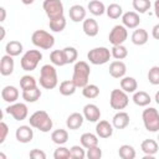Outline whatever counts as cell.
Segmentation results:
<instances>
[{
	"label": "cell",
	"instance_id": "cell-53",
	"mask_svg": "<svg viewBox=\"0 0 159 159\" xmlns=\"http://www.w3.org/2000/svg\"><path fill=\"white\" fill-rule=\"evenodd\" d=\"M155 102H157V103L159 104V91H158V92L155 93Z\"/></svg>",
	"mask_w": 159,
	"mask_h": 159
},
{
	"label": "cell",
	"instance_id": "cell-26",
	"mask_svg": "<svg viewBox=\"0 0 159 159\" xmlns=\"http://www.w3.org/2000/svg\"><path fill=\"white\" fill-rule=\"evenodd\" d=\"M133 102L139 107H147L152 102V98L147 92L138 91V92H134L133 94Z\"/></svg>",
	"mask_w": 159,
	"mask_h": 159
},
{
	"label": "cell",
	"instance_id": "cell-45",
	"mask_svg": "<svg viewBox=\"0 0 159 159\" xmlns=\"http://www.w3.org/2000/svg\"><path fill=\"white\" fill-rule=\"evenodd\" d=\"M86 157L88 159H101L102 157V150L98 145H94V147H91L87 149V153H86Z\"/></svg>",
	"mask_w": 159,
	"mask_h": 159
},
{
	"label": "cell",
	"instance_id": "cell-21",
	"mask_svg": "<svg viewBox=\"0 0 159 159\" xmlns=\"http://www.w3.org/2000/svg\"><path fill=\"white\" fill-rule=\"evenodd\" d=\"M70 19L73 22H80L86 19V9L82 5H72L68 10Z\"/></svg>",
	"mask_w": 159,
	"mask_h": 159
},
{
	"label": "cell",
	"instance_id": "cell-49",
	"mask_svg": "<svg viewBox=\"0 0 159 159\" xmlns=\"http://www.w3.org/2000/svg\"><path fill=\"white\" fill-rule=\"evenodd\" d=\"M154 14L159 19V0H155V2H154Z\"/></svg>",
	"mask_w": 159,
	"mask_h": 159
},
{
	"label": "cell",
	"instance_id": "cell-20",
	"mask_svg": "<svg viewBox=\"0 0 159 159\" xmlns=\"http://www.w3.org/2000/svg\"><path fill=\"white\" fill-rule=\"evenodd\" d=\"M129 114L125 113V112H122L119 111L118 113H116L113 116V119H112V124L116 129H124L128 124H129Z\"/></svg>",
	"mask_w": 159,
	"mask_h": 159
},
{
	"label": "cell",
	"instance_id": "cell-6",
	"mask_svg": "<svg viewBox=\"0 0 159 159\" xmlns=\"http://www.w3.org/2000/svg\"><path fill=\"white\" fill-rule=\"evenodd\" d=\"M41 60H42V53L39 50H29L21 57L20 65H21V68L24 71L30 72V71H34L37 67V65Z\"/></svg>",
	"mask_w": 159,
	"mask_h": 159
},
{
	"label": "cell",
	"instance_id": "cell-12",
	"mask_svg": "<svg viewBox=\"0 0 159 159\" xmlns=\"http://www.w3.org/2000/svg\"><path fill=\"white\" fill-rule=\"evenodd\" d=\"M15 137L20 143H30L34 138V130L31 125H20L15 132Z\"/></svg>",
	"mask_w": 159,
	"mask_h": 159
},
{
	"label": "cell",
	"instance_id": "cell-22",
	"mask_svg": "<svg viewBox=\"0 0 159 159\" xmlns=\"http://www.w3.org/2000/svg\"><path fill=\"white\" fill-rule=\"evenodd\" d=\"M83 120H84L83 114L75 112V113H72V114L68 116V118H67V120H66V125H67L68 129L76 130V129H78L80 127H82Z\"/></svg>",
	"mask_w": 159,
	"mask_h": 159
},
{
	"label": "cell",
	"instance_id": "cell-10",
	"mask_svg": "<svg viewBox=\"0 0 159 159\" xmlns=\"http://www.w3.org/2000/svg\"><path fill=\"white\" fill-rule=\"evenodd\" d=\"M127 37H128L127 27L124 25H116L111 30L109 36H108V40L114 46V45H123V42L127 40Z\"/></svg>",
	"mask_w": 159,
	"mask_h": 159
},
{
	"label": "cell",
	"instance_id": "cell-24",
	"mask_svg": "<svg viewBox=\"0 0 159 159\" xmlns=\"http://www.w3.org/2000/svg\"><path fill=\"white\" fill-rule=\"evenodd\" d=\"M80 142H81V145L86 149L91 148V147H94V145H98V135L93 134V133H83L80 138Z\"/></svg>",
	"mask_w": 159,
	"mask_h": 159
},
{
	"label": "cell",
	"instance_id": "cell-7",
	"mask_svg": "<svg viewBox=\"0 0 159 159\" xmlns=\"http://www.w3.org/2000/svg\"><path fill=\"white\" fill-rule=\"evenodd\" d=\"M112 53L107 47H94L88 51L87 58L92 65H104L109 61Z\"/></svg>",
	"mask_w": 159,
	"mask_h": 159
},
{
	"label": "cell",
	"instance_id": "cell-33",
	"mask_svg": "<svg viewBox=\"0 0 159 159\" xmlns=\"http://www.w3.org/2000/svg\"><path fill=\"white\" fill-rule=\"evenodd\" d=\"M48 26L53 32H61L66 27V17L60 16V17H56V19H51L50 22H48Z\"/></svg>",
	"mask_w": 159,
	"mask_h": 159
},
{
	"label": "cell",
	"instance_id": "cell-39",
	"mask_svg": "<svg viewBox=\"0 0 159 159\" xmlns=\"http://www.w3.org/2000/svg\"><path fill=\"white\" fill-rule=\"evenodd\" d=\"M62 51H63V56H65L66 65H67V63H73V62L77 60V57H78L77 50H76L75 47H72V46H67V47H65Z\"/></svg>",
	"mask_w": 159,
	"mask_h": 159
},
{
	"label": "cell",
	"instance_id": "cell-13",
	"mask_svg": "<svg viewBox=\"0 0 159 159\" xmlns=\"http://www.w3.org/2000/svg\"><path fill=\"white\" fill-rule=\"evenodd\" d=\"M83 117L88 122H97L101 118V111L96 104L88 103L83 107Z\"/></svg>",
	"mask_w": 159,
	"mask_h": 159
},
{
	"label": "cell",
	"instance_id": "cell-23",
	"mask_svg": "<svg viewBox=\"0 0 159 159\" xmlns=\"http://www.w3.org/2000/svg\"><path fill=\"white\" fill-rule=\"evenodd\" d=\"M148 32L144 29H137L134 30V32L132 34V42L137 46H142L145 45L148 42Z\"/></svg>",
	"mask_w": 159,
	"mask_h": 159
},
{
	"label": "cell",
	"instance_id": "cell-48",
	"mask_svg": "<svg viewBox=\"0 0 159 159\" xmlns=\"http://www.w3.org/2000/svg\"><path fill=\"white\" fill-rule=\"evenodd\" d=\"M152 36L155 40H159V24H157V25L153 26V29H152Z\"/></svg>",
	"mask_w": 159,
	"mask_h": 159
},
{
	"label": "cell",
	"instance_id": "cell-17",
	"mask_svg": "<svg viewBox=\"0 0 159 159\" xmlns=\"http://www.w3.org/2000/svg\"><path fill=\"white\" fill-rule=\"evenodd\" d=\"M82 29H83V32L89 36V37H94L97 36L98 31H99V26H98V22L92 19V17H88V19H84L83 20V25H82Z\"/></svg>",
	"mask_w": 159,
	"mask_h": 159
},
{
	"label": "cell",
	"instance_id": "cell-11",
	"mask_svg": "<svg viewBox=\"0 0 159 159\" xmlns=\"http://www.w3.org/2000/svg\"><path fill=\"white\" fill-rule=\"evenodd\" d=\"M6 113L12 116L15 120H24L29 114V109L25 103H11L6 108Z\"/></svg>",
	"mask_w": 159,
	"mask_h": 159
},
{
	"label": "cell",
	"instance_id": "cell-14",
	"mask_svg": "<svg viewBox=\"0 0 159 159\" xmlns=\"http://www.w3.org/2000/svg\"><path fill=\"white\" fill-rule=\"evenodd\" d=\"M122 22L127 29H135L140 24V17L135 11H128L122 15Z\"/></svg>",
	"mask_w": 159,
	"mask_h": 159
},
{
	"label": "cell",
	"instance_id": "cell-51",
	"mask_svg": "<svg viewBox=\"0 0 159 159\" xmlns=\"http://www.w3.org/2000/svg\"><path fill=\"white\" fill-rule=\"evenodd\" d=\"M21 1H22L24 5H30V4H32L35 0H21Z\"/></svg>",
	"mask_w": 159,
	"mask_h": 159
},
{
	"label": "cell",
	"instance_id": "cell-4",
	"mask_svg": "<svg viewBox=\"0 0 159 159\" xmlns=\"http://www.w3.org/2000/svg\"><path fill=\"white\" fill-rule=\"evenodd\" d=\"M31 41L36 47L43 50H50L55 45V37L45 30H36L31 36Z\"/></svg>",
	"mask_w": 159,
	"mask_h": 159
},
{
	"label": "cell",
	"instance_id": "cell-47",
	"mask_svg": "<svg viewBox=\"0 0 159 159\" xmlns=\"http://www.w3.org/2000/svg\"><path fill=\"white\" fill-rule=\"evenodd\" d=\"M30 158L31 159H46V154H45V152H42L40 149H32L30 152Z\"/></svg>",
	"mask_w": 159,
	"mask_h": 159
},
{
	"label": "cell",
	"instance_id": "cell-25",
	"mask_svg": "<svg viewBox=\"0 0 159 159\" xmlns=\"http://www.w3.org/2000/svg\"><path fill=\"white\" fill-rule=\"evenodd\" d=\"M120 88L127 93H134L138 88V83L134 77H123L120 80Z\"/></svg>",
	"mask_w": 159,
	"mask_h": 159
},
{
	"label": "cell",
	"instance_id": "cell-28",
	"mask_svg": "<svg viewBox=\"0 0 159 159\" xmlns=\"http://www.w3.org/2000/svg\"><path fill=\"white\" fill-rule=\"evenodd\" d=\"M76 89L77 86L73 82V80H66L60 83V93L62 96H72L76 92Z\"/></svg>",
	"mask_w": 159,
	"mask_h": 159
},
{
	"label": "cell",
	"instance_id": "cell-43",
	"mask_svg": "<svg viewBox=\"0 0 159 159\" xmlns=\"http://www.w3.org/2000/svg\"><path fill=\"white\" fill-rule=\"evenodd\" d=\"M70 152H71V158L72 159H83L86 157V152L82 147L80 145H73L70 148Z\"/></svg>",
	"mask_w": 159,
	"mask_h": 159
},
{
	"label": "cell",
	"instance_id": "cell-34",
	"mask_svg": "<svg viewBox=\"0 0 159 159\" xmlns=\"http://www.w3.org/2000/svg\"><path fill=\"white\" fill-rule=\"evenodd\" d=\"M118 154L122 159H134L135 158V149L129 144H123L119 147Z\"/></svg>",
	"mask_w": 159,
	"mask_h": 159
},
{
	"label": "cell",
	"instance_id": "cell-40",
	"mask_svg": "<svg viewBox=\"0 0 159 159\" xmlns=\"http://www.w3.org/2000/svg\"><path fill=\"white\" fill-rule=\"evenodd\" d=\"M133 7L137 12L144 14L150 9V0H133Z\"/></svg>",
	"mask_w": 159,
	"mask_h": 159
},
{
	"label": "cell",
	"instance_id": "cell-46",
	"mask_svg": "<svg viewBox=\"0 0 159 159\" xmlns=\"http://www.w3.org/2000/svg\"><path fill=\"white\" fill-rule=\"evenodd\" d=\"M9 133V127L5 122H1L0 123V144H2L6 139V135Z\"/></svg>",
	"mask_w": 159,
	"mask_h": 159
},
{
	"label": "cell",
	"instance_id": "cell-37",
	"mask_svg": "<svg viewBox=\"0 0 159 159\" xmlns=\"http://www.w3.org/2000/svg\"><path fill=\"white\" fill-rule=\"evenodd\" d=\"M82 94H83V97H86L88 99L97 98L99 96V88L96 84H87L82 88Z\"/></svg>",
	"mask_w": 159,
	"mask_h": 159
},
{
	"label": "cell",
	"instance_id": "cell-38",
	"mask_svg": "<svg viewBox=\"0 0 159 159\" xmlns=\"http://www.w3.org/2000/svg\"><path fill=\"white\" fill-rule=\"evenodd\" d=\"M111 53L116 60H123L128 56V50L123 45H114L111 50Z\"/></svg>",
	"mask_w": 159,
	"mask_h": 159
},
{
	"label": "cell",
	"instance_id": "cell-36",
	"mask_svg": "<svg viewBox=\"0 0 159 159\" xmlns=\"http://www.w3.org/2000/svg\"><path fill=\"white\" fill-rule=\"evenodd\" d=\"M50 61L52 65L55 66H65L66 61H65V56H63V51L62 50H53L50 53Z\"/></svg>",
	"mask_w": 159,
	"mask_h": 159
},
{
	"label": "cell",
	"instance_id": "cell-5",
	"mask_svg": "<svg viewBox=\"0 0 159 159\" xmlns=\"http://www.w3.org/2000/svg\"><path fill=\"white\" fill-rule=\"evenodd\" d=\"M142 118L144 127L148 132H159V112L155 108L149 107L144 109L142 113Z\"/></svg>",
	"mask_w": 159,
	"mask_h": 159
},
{
	"label": "cell",
	"instance_id": "cell-55",
	"mask_svg": "<svg viewBox=\"0 0 159 159\" xmlns=\"http://www.w3.org/2000/svg\"><path fill=\"white\" fill-rule=\"evenodd\" d=\"M158 140H159V135H158Z\"/></svg>",
	"mask_w": 159,
	"mask_h": 159
},
{
	"label": "cell",
	"instance_id": "cell-19",
	"mask_svg": "<svg viewBox=\"0 0 159 159\" xmlns=\"http://www.w3.org/2000/svg\"><path fill=\"white\" fill-rule=\"evenodd\" d=\"M1 98L7 103H15L19 98V89L15 86H5L1 89Z\"/></svg>",
	"mask_w": 159,
	"mask_h": 159
},
{
	"label": "cell",
	"instance_id": "cell-3",
	"mask_svg": "<svg viewBox=\"0 0 159 159\" xmlns=\"http://www.w3.org/2000/svg\"><path fill=\"white\" fill-rule=\"evenodd\" d=\"M29 122L32 128H36L42 133H47L52 128V119L45 111H36L35 113H32Z\"/></svg>",
	"mask_w": 159,
	"mask_h": 159
},
{
	"label": "cell",
	"instance_id": "cell-35",
	"mask_svg": "<svg viewBox=\"0 0 159 159\" xmlns=\"http://www.w3.org/2000/svg\"><path fill=\"white\" fill-rule=\"evenodd\" d=\"M106 12H107L109 19L116 20V19H119L123 15V9H122V6L119 4H111V5L107 6Z\"/></svg>",
	"mask_w": 159,
	"mask_h": 159
},
{
	"label": "cell",
	"instance_id": "cell-44",
	"mask_svg": "<svg viewBox=\"0 0 159 159\" xmlns=\"http://www.w3.org/2000/svg\"><path fill=\"white\" fill-rule=\"evenodd\" d=\"M53 158L55 159H68V158H71V152L68 148L58 147L53 153Z\"/></svg>",
	"mask_w": 159,
	"mask_h": 159
},
{
	"label": "cell",
	"instance_id": "cell-27",
	"mask_svg": "<svg viewBox=\"0 0 159 159\" xmlns=\"http://www.w3.org/2000/svg\"><path fill=\"white\" fill-rule=\"evenodd\" d=\"M22 43L20 41H16V40H12V41H9L5 46V51L7 55L15 57V56H19L21 52H22Z\"/></svg>",
	"mask_w": 159,
	"mask_h": 159
},
{
	"label": "cell",
	"instance_id": "cell-54",
	"mask_svg": "<svg viewBox=\"0 0 159 159\" xmlns=\"http://www.w3.org/2000/svg\"><path fill=\"white\" fill-rule=\"evenodd\" d=\"M0 158H1V159H5L6 157H5V154H2V153H0Z\"/></svg>",
	"mask_w": 159,
	"mask_h": 159
},
{
	"label": "cell",
	"instance_id": "cell-2",
	"mask_svg": "<svg viewBox=\"0 0 159 159\" xmlns=\"http://www.w3.org/2000/svg\"><path fill=\"white\" fill-rule=\"evenodd\" d=\"M57 72L55 65H43L40 70V84L46 89H52L57 86Z\"/></svg>",
	"mask_w": 159,
	"mask_h": 159
},
{
	"label": "cell",
	"instance_id": "cell-16",
	"mask_svg": "<svg viewBox=\"0 0 159 159\" xmlns=\"http://www.w3.org/2000/svg\"><path fill=\"white\" fill-rule=\"evenodd\" d=\"M96 133L99 138H109L113 134V124L108 120H99L96 125Z\"/></svg>",
	"mask_w": 159,
	"mask_h": 159
},
{
	"label": "cell",
	"instance_id": "cell-31",
	"mask_svg": "<svg viewBox=\"0 0 159 159\" xmlns=\"http://www.w3.org/2000/svg\"><path fill=\"white\" fill-rule=\"evenodd\" d=\"M140 148L147 155H154L158 152V143L154 139H145L142 142Z\"/></svg>",
	"mask_w": 159,
	"mask_h": 159
},
{
	"label": "cell",
	"instance_id": "cell-29",
	"mask_svg": "<svg viewBox=\"0 0 159 159\" xmlns=\"http://www.w3.org/2000/svg\"><path fill=\"white\" fill-rule=\"evenodd\" d=\"M87 7H88L89 12L92 15H94V16H101V15H103L106 12V6L99 0H91L88 2V6Z\"/></svg>",
	"mask_w": 159,
	"mask_h": 159
},
{
	"label": "cell",
	"instance_id": "cell-18",
	"mask_svg": "<svg viewBox=\"0 0 159 159\" xmlns=\"http://www.w3.org/2000/svg\"><path fill=\"white\" fill-rule=\"evenodd\" d=\"M14 60H12V56L10 55H4L1 57V61H0V73L2 76H10L12 72H14Z\"/></svg>",
	"mask_w": 159,
	"mask_h": 159
},
{
	"label": "cell",
	"instance_id": "cell-9",
	"mask_svg": "<svg viewBox=\"0 0 159 159\" xmlns=\"http://www.w3.org/2000/svg\"><path fill=\"white\" fill-rule=\"evenodd\" d=\"M42 7L50 20L63 16V4L61 0H45Z\"/></svg>",
	"mask_w": 159,
	"mask_h": 159
},
{
	"label": "cell",
	"instance_id": "cell-32",
	"mask_svg": "<svg viewBox=\"0 0 159 159\" xmlns=\"http://www.w3.org/2000/svg\"><path fill=\"white\" fill-rule=\"evenodd\" d=\"M51 139H52L53 143H56L58 145H63L68 140V133L65 129H56V130L52 132Z\"/></svg>",
	"mask_w": 159,
	"mask_h": 159
},
{
	"label": "cell",
	"instance_id": "cell-30",
	"mask_svg": "<svg viewBox=\"0 0 159 159\" xmlns=\"http://www.w3.org/2000/svg\"><path fill=\"white\" fill-rule=\"evenodd\" d=\"M40 97H41V91H40L37 87H34V88L22 91V98H24L25 102L34 103V102L39 101Z\"/></svg>",
	"mask_w": 159,
	"mask_h": 159
},
{
	"label": "cell",
	"instance_id": "cell-8",
	"mask_svg": "<svg viewBox=\"0 0 159 159\" xmlns=\"http://www.w3.org/2000/svg\"><path fill=\"white\" fill-rule=\"evenodd\" d=\"M129 98L127 92H124L123 89H113L111 92V97H109V104L113 109L120 111L124 109L128 106Z\"/></svg>",
	"mask_w": 159,
	"mask_h": 159
},
{
	"label": "cell",
	"instance_id": "cell-41",
	"mask_svg": "<svg viewBox=\"0 0 159 159\" xmlns=\"http://www.w3.org/2000/svg\"><path fill=\"white\" fill-rule=\"evenodd\" d=\"M20 87H21L22 91L36 87V80H35V77H32V76H30V75L22 76V77L20 78Z\"/></svg>",
	"mask_w": 159,
	"mask_h": 159
},
{
	"label": "cell",
	"instance_id": "cell-42",
	"mask_svg": "<svg viewBox=\"0 0 159 159\" xmlns=\"http://www.w3.org/2000/svg\"><path fill=\"white\" fill-rule=\"evenodd\" d=\"M148 80L152 84H159V66H153L148 72Z\"/></svg>",
	"mask_w": 159,
	"mask_h": 159
},
{
	"label": "cell",
	"instance_id": "cell-52",
	"mask_svg": "<svg viewBox=\"0 0 159 159\" xmlns=\"http://www.w3.org/2000/svg\"><path fill=\"white\" fill-rule=\"evenodd\" d=\"M0 31H1V37H0V39L4 40V37H5V29L1 26V27H0Z\"/></svg>",
	"mask_w": 159,
	"mask_h": 159
},
{
	"label": "cell",
	"instance_id": "cell-15",
	"mask_svg": "<svg viewBox=\"0 0 159 159\" xmlns=\"http://www.w3.org/2000/svg\"><path fill=\"white\" fill-rule=\"evenodd\" d=\"M109 75L114 78H122L124 77L125 72H127V66L124 62H122L120 60L118 61H113L111 65H109Z\"/></svg>",
	"mask_w": 159,
	"mask_h": 159
},
{
	"label": "cell",
	"instance_id": "cell-1",
	"mask_svg": "<svg viewBox=\"0 0 159 159\" xmlns=\"http://www.w3.org/2000/svg\"><path fill=\"white\" fill-rule=\"evenodd\" d=\"M91 75V68L89 65L86 61H78L75 63L73 67V76L72 80L76 83L77 88H83L84 86L88 84V78Z\"/></svg>",
	"mask_w": 159,
	"mask_h": 159
},
{
	"label": "cell",
	"instance_id": "cell-50",
	"mask_svg": "<svg viewBox=\"0 0 159 159\" xmlns=\"http://www.w3.org/2000/svg\"><path fill=\"white\" fill-rule=\"evenodd\" d=\"M0 12H1V16H0V21L2 22V21H5V17H6V10H5V7H0Z\"/></svg>",
	"mask_w": 159,
	"mask_h": 159
}]
</instances>
